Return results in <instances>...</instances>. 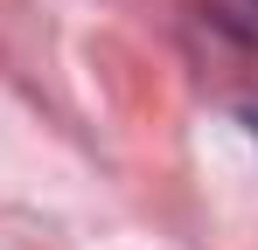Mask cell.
<instances>
[{
	"instance_id": "cell-1",
	"label": "cell",
	"mask_w": 258,
	"mask_h": 250,
	"mask_svg": "<svg viewBox=\"0 0 258 250\" xmlns=\"http://www.w3.org/2000/svg\"><path fill=\"white\" fill-rule=\"evenodd\" d=\"M244 118H251V132H258V104H244Z\"/></svg>"
}]
</instances>
